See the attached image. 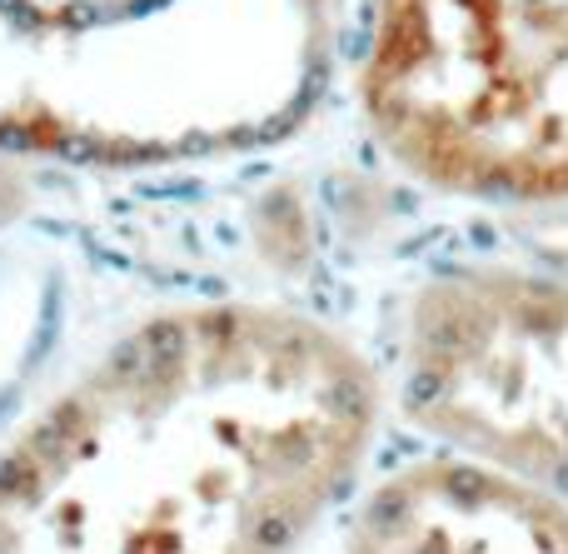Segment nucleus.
I'll return each mask as SVG.
<instances>
[{"label": "nucleus", "instance_id": "obj_4", "mask_svg": "<svg viewBox=\"0 0 568 554\" xmlns=\"http://www.w3.org/2000/svg\"><path fill=\"white\" fill-rule=\"evenodd\" d=\"M404 415L568 500V265H464L414 295Z\"/></svg>", "mask_w": 568, "mask_h": 554}, {"label": "nucleus", "instance_id": "obj_3", "mask_svg": "<svg viewBox=\"0 0 568 554\" xmlns=\"http://www.w3.org/2000/svg\"><path fill=\"white\" fill-rule=\"evenodd\" d=\"M359 95L429 185L568 205V0H374Z\"/></svg>", "mask_w": 568, "mask_h": 554}, {"label": "nucleus", "instance_id": "obj_6", "mask_svg": "<svg viewBox=\"0 0 568 554\" xmlns=\"http://www.w3.org/2000/svg\"><path fill=\"white\" fill-rule=\"evenodd\" d=\"M529 240H534V255H539V260L568 265V205H559L549 220H539Z\"/></svg>", "mask_w": 568, "mask_h": 554}, {"label": "nucleus", "instance_id": "obj_1", "mask_svg": "<svg viewBox=\"0 0 568 554\" xmlns=\"http://www.w3.org/2000/svg\"><path fill=\"white\" fill-rule=\"evenodd\" d=\"M374 415L364 355L294 310L160 315L0 450V554H290Z\"/></svg>", "mask_w": 568, "mask_h": 554}, {"label": "nucleus", "instance_id": "obj_5", "mask_svg": "<svg viewBox=\"0 0 568 554\" xmlns=\"http://www.w3.org/2000/svg\"><path fill=\"white\" fill-rule=\"evenodd\" d=\"M349 554H568V500L474 455L419 460L364 500Z\"/></svg>", "mask_w": 568, "mask_h": 554}, {"label": "nucleus", "instance_id": "obj_2", "mask_svg": "<svg viewBox=\"0 0 568 554\" xmlns=\"http://www.w3.org/2000/svg\"><path fill=\"white\" fill-rule=\"evenodd\" d=\"M334 0H0V155L175 165L314 110Z\"/></svg>", "mask_w": 568, "mask_h": 554}]
</instances>
